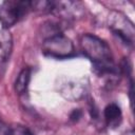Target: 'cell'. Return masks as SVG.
I'll use <instances>...</instances> for the list:
<instances>
[{
  "mask_svg": "<svg viewBox=\"0 0 135 135\" xmlns=\"http://www.w3.org/2000/svg\"><path fill=\"white\" fill-rule=\"evenodd\" d=\"M81 52L93 62L95 72L101 76H116L119 69L114 63L113 55L109 44L101 38L84 34L79 40Z\"/></svg>",
  "mask_w": 135,
  "mask_h": 135,
  "instance_id": "6da1fadb",
  "label": "cell"
},
{
  "mask_svg": "<svg viewBox=\"0 0 135 135\" xmlns=\"http://www.w3.org/2000/svg\"><path fill=\"white\" fill-rule=\"evenodd\" d=\"M33 11V1L8 0L0 2V22L3 28H8Z\"/></svg>",
  "mask_w": 135,
  "mask_h": 135,
  "instance_id": "7a4b0ae2",
  "label": "cell"
},
{
  "mask_svg": "<svg viewBox=\"0 0 135 135\" xmlns=\"http://www.w3.org/2000/svg\"><path fill=\"white\" fill-rule=\"evenodd\" d=\"M42 53L49 57L64 59L75 55V47L70 38L58 33L43 40Z\"/></svg>",
  "mask_w": 135,
  "mask_h": 135,
  "instance_id": "3957f363",
  "label": "cell"
},
{
  "mask_svg": "<svg viewBox=\"0 0 135 135\" xmlns=\"http://www.w3.org/2000/svg\"><path fill=\"white\" fill-rule=\"evenodd\" d=\"M109 27L112 33L118 37V39L126 45L132 46L134 42V24L124 14L113 11L110 13L108 18Z\"/></svg>",
  "mask_w": 135,
  "mask_h": 135,
  "instance_id": "277c9868",
  "label": "cell"
},
{
  "mask_svg": "<svg viewBox=\"0 0 135 135\" xmlns=\"http://www.w3.org/2000/svg\"><path fill=\"white\" fill-rule=\"evenodd\" d=\"M82 8L83 6L78 1H52L51 3V13L69 20L81 15Z\"/></svg>",
  "mask_w": 135,
  "mask_h": 135,
  "instance_id": "5b68a950",
  "label": "cell"
},
{
  "mask_svg": "<svg viewBox=\"0 0 135 135\" xmlns=\"http://www.w3.org/2000/svg\"><path fill=\"white\" fill-rule=\"evenodd\" d=\"M13 51V38L11 33L3 28L0 31V77L4 74Z\"/></svg>",
  "mask_w": 135,
  "mask_h": 135,
  "instance_id": "8992f818",
  "label": "cell"
},
{
  "mask_svg": "<svg viewBox=\"0 0 135 135\" xmlns=\"http://www.w3.org/2000/svg\"><path fill=\"white\" fill-rule=\"evenodd\" d=\"M103 116L107 123L110 127L112 128L117 127L122 119V113H121L120 107L115 102L109 103L103 110Z\"/></svg>",
  "mask_w": 135,
  "mask_h": 135,
  "instance_id": "52a82bcc",
  "label": "cell"
},
{
  "mask_svg": "<svg viewBox=\"0 0 135 135\" xmlns=\"http://www.w3.org/2000/svg\"><path fill=\"white\" fill-rule=\"evenodd\" d=\"M31 76H32V70L30 68H24L23 70H21L14 83V90L17 94L21 95L27 90L31 81Z\"/></svg>",
  "mask_w": 135,
  "mask_h": 135,
  "instance_id": "ba28073f",
  "label": "cell"
},
{
  "mask_svg": "<svg viewBox=\"0 0 135 135\" xmlns=\"http://www.w3.org/2000/svg\"><path fill=\"white\" fill-rule=\"evenodd\" d=\"M12 135H34V134L26 127L18 124L12 128Z\"/></svg>",
  "mask_w": 135,
  "mask_h": 135,
  "instance_id": "9c48e42d",
  "label": "cell"
},
{
  "mask_svg": "<svg viewBox=\"0 0 135 135\" xmlns=\"http://www.w3.org/2000/svg\"><path fill=\"white\" fill-rule=\"evenodd\" d=\"M0 135H12V128L2 121H0Z\"/></svg>",
  "mask_w": 135,
  "mask_h": 135,
  "instance_id": "30bf717a",
  "label": "cell"
},
{
  "mask_svg": "<svg viewBox=\"0 0 135 135\" xmlns=\"http://www.w3.org/2000/svg\"><path fill=\"white\" fill-rule=\"evenodd\" d=\"M80 117V112L78 111V110H75L74 112H73V114H71V119L72 120H78V118Z\"/></svg>",
  "mask_w": 135,
  "mask_h": 135,
  "instance_id": "8fae6325",
  "label": "cell"
},
{
  "mask_svg": "<svg viewBox=\"0 0 135 135\" xmlns=\"http://www.w3.org/2000/svg\"><path fill=\"white\" fill-rule=\"evenodd\" d=\"M124 135H134V131L131 129V130H128L126 133H124Z\"/></svg>",
  "mask_w": 135,
  "mask_h": 135,
  "instance_id": "7c38bea8",
  "label": "cell"
}]
</instances>
